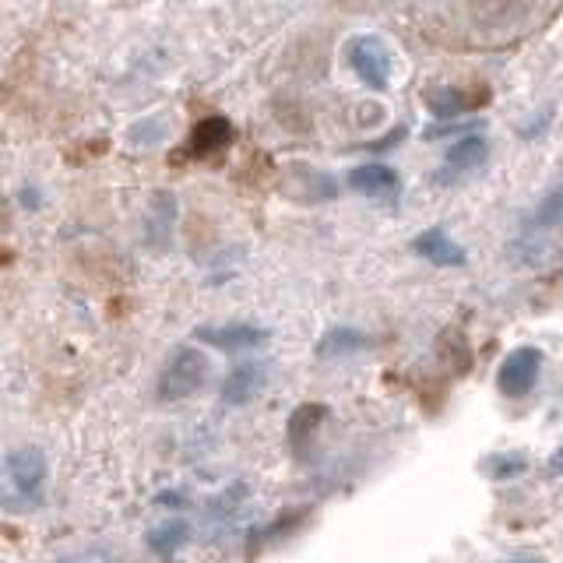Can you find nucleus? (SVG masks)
I'll return each instance as SVG.
<instances>
[{"label":"nucleus","instance_id":"f257e3e1","mask_svg":"<svg viewBox=\"0 0 563 563\" xmlns=\"http://www.w3.org/2000/svg\"><path fill=\"white\" fill-rule=\"evenodd\" d=\"M4 475H8V500L11 504H25V507L43 504L49 465H46V454L40 448H32V444L14 448L4 462Z\"/></svg>","mask_w":563,"mask_h":563},{"label":"nucleus","instance_id":"f03ea898","mask_svg":"<svg viewBox=\"0 0 563 563\" xmlns=\"http://www.w3.org/2000/svg\"><path fill=\"white\" fill-rule=\"evenodd\" d=\"M208 374H211V363H208L205 352L194 349V345H180L166 360L163 374H158V395H163L166 401L190 398L208 384Z\"/></svg>","mask_w":563,"mask_h":563},{"label":"nucleus","instance_id":"7ed1b4c3","mask_svg":"<svg viewBox=\"0 0 563 563\" xmlns=\"http://www.w3.org/2000/svg\"><path fill=\"white\" fill-rule=\"evenodd\" d=\"M545 356L539 345H518L510 349L504 363L497 366V387L504 398H528L536 391V384L542 377Z\"/></svg>","mask_w":563,"mask_h":563},{"label":"nucleus","instance_id":"20e7f679","mask_svg":"<svg viewBox=\"0 0 563 563\" xmlns=\"http://www.w3.org/2000/svg\"><path fill=\"white\" fill-rule=\"evenodd\" d=\"M349 64L352 70L363 78L366 88H387L391 81V49L380 40V35H356V40L349 43Z\"/></svg>","mask_w":563,"mask_h":563},{"label":"nucleus","instance_id":"39448f33","mask_svg":"<svg viewBox=\"0 0 563 563\" xmlns=\"http://www.w3.org/2000/svg\"><path fill=\"white\" fill-rule=\"evenodd\" d=\"M194 339L205 345H216L222 352H246L261 349L268 342V328L251 324V321H229V324H201L194 328Z\"/></svg>","mask_w":563,"mask_h":563},{"label":"nucleus","instance_id":"423d86ee","mask_svg":"<svg viewBox=\"0 0 563 563\" xmlns=\"http://www.w3.org/2000/svg\"><path fill=\"white\" fill-rule=\"evenodd\" d=\"M264 387H268V366L251 360V363H236L229 374L222 377V387H219V398L222 405H233V409H240V405L254 401Z\"/></svg>","mask_w":563,"mask_h":563},{"label":"nucleus","instance_id":"0eeeda50","mask_svg":"<svg viewBox=\"0 0 563 563\" xmlns=\"http://www.w3.org/2000/svg\"><path fill=\"white\" fill-rule=\"evenodd\" d=\"M412 251L422 261L437 264V268H462V264L468 261L465 246L457 243L444 225H430V229H422L419 236H412Z\"/></svg>","mask_w":563,"mask_h":563},{"label":"nucleus","instance_id":"6e6552de","mask_svg":"<svg viewBox=\"0 0 563 563\" xmlns=\"http://www.w3.org/2000/svg\"><path fill=\"white\" fill-rule=\"evenodd\" d=\"M489 158V141L486 134H465L448 145V155H444V173H440V180H457V176H465L472 169H479Z\"/></svg>","mask_w":563,"mask_h":563},{"label":"nucleus","instance_id":"1a4fd4ad","mask_svg":"<svg viewBox=\"0 0 563 563\" xmlns=\"http://www.w3.org/2000/svg\"><path fill=\"white\" fill-rule=\"evenodd\" d=\"M233 137H236V128H233V120L229 117H205L194 123V131H190V141H187V148L190 155H216L222 148L233 145Z\"/></svg>","mask_w":563,"mask_h":563},{"label":"nucleus","instance_id":"9d476101","mask_svg":"<svg viewBox=\"0 0 563 563\" xmlns=\"http://www.w3.org/2000/svg\"><path fill=\"white\" fill-rule=\"evenodd\" d=\"M349 187L356 194H366V198H384V194L398 190V173L384 163H363L349 169Z\"/></svg>","mask_w":563,"mask_h":563},{"label":"nucleus","instance_id":"9b49d317","mask_svg":"<svg viewBox=\"0 0 563 563\" xmlns=\"http://www.w3.org/2000/svg\"><path fill=\"white\" fill-rule=\"evenodd\" d=\"M190 542V525L184 518H166L145 532V545L158 560H173Z\"/></svg>","mask_w":563,"mask_h":563},{"label":"nucleus","instance_id":"f8f14e48","mask_svg":"<svg viewBox=\"0 0 563 563\" xmlns=\"http://www.w3.org/2000/svg\"><path fill=\"white\" fill-rule=\"evenodd\" d=\"M331 416V409L328 405H321V401H310V405H299V409L289 416V427H286V440H289V448L296 451V454H303L307 451V444H310V437L321 430V422Z\"/></svg>","mask_w":563,"mask_h":563},{"label":"nucleus","instance_id":"ddd939ff","mask_svg":"<svg viewBox=\"0 0 563 563\" xmlns=\"http://www.w3.org/2000/svg\"><path fill=\"white\" fill-rule=\"evenodd\" d=\"M296 184H289V194L296 201H331L334 194H339V184H334V176L313 169V166H296L292 169Z\"/></svg>","mask_w":563,"mask_h":563},{"label":"nucleus","instance_id":"4468645a","mask_svg":"<svg viewBox=\"0 0 563 563\" xmlns=\"http://www.w3.org/2000/svg\"><path fill=\"white\" fill-rule=\"evenodd\" d=\"M369 345V334H363L360 328H331L321 342H317V356L321 360H339V356H349V352H360Z\"/></svg>","mask_w":563,"mask_h":563},{"label":"nucleus","instance_id":"2eb2a0df","mask_svg":"<svg viewBox=\"0 0 563 563\" xmlns=\"http://www.w3.org/2000/svg\"><path fill=\"white\" fill-rule=\"evenodd\" d=\"M173 219H176V201H173V194H155L152 211H148V225H145V240H148L152 246L169 243Z\"/></svg>","mask_w":563,"mask_h":563},{"label":"nucleus","instance_id":"dca6fc26","mask_svg":"<svg viewBox=\"0 0 563 563\" xmlns=\"http://www.w3.org/2000/svg\"><path fill=\"white\" fill-rule=\"evenodd\" d=\"M427 106L440 123H448V120L465 117L472 110V96L462 92V88H454V85H444V88H437V92L427 96Z\"/></svg>","mask_w":563,"mask_h":563},{"label":"nucleus","instance_id":"f3484780","mask_svg":"<svg viewBox=\"0 0 563 563\" xmlns=\"http://www.w3.org/2000/svg\"><path fill=\"white\" fill-rule=\"evenodd\" d=\"M560 225H563V187L545 194L542 205L532 211V219H528V229H532V233H542V229H560Z\"/></svg>","mask_w":563,"mask_h":563},{"label":"nucleus","instance_id":"a211bd4d","mask_svg":"<svg viewBox=\"0 0 563 563\" xmlns=\"http://www.w3.org/2000/svg\"><path fill=\"white\" fill-rule=\"evenodd\" d=\"M528 468V457L525 454H515V451H504V454H493L483 462V472L489 475V479H515V475H521Z\"/></svg>","mask_w":563,"mask_h":563},{"label":"nucleus","instance_id":"6ab92c4d","mask_svg":"<svg viewBox=\"0 0 563 563\" xmlns=\"http://www.w3.org/2000/svg\"><path fill=\"white\" fill-rule=\"evenodd\" d=\"M550 123H553V106H542V110H536V117H528V120L521 123L518 134L528 137V141H539L545 131H550Z\"/></svg>","mask_w":563,"mask_h":563},{"label":"nucleus","instance_id":"aec40b11","mask_svg":"<svg viewBox=\"0 0 563 563\" xmlns=\"http://www.w3.org/2000/svg\"><path fill=\"white\" fill-rule=\"evenodd\" d=\"M405 134H409V128H405V123H398V128L395 131H387V134H380L377 141H366V152H387V148H395L398 145V141L405 137Z\"/></svg>","mask_w":563,"mask_h":563},{"label":"nucleus","instance_id":"412c9836","mask_svg":"<svg viewBox=\"0 0 563 563\" xmlns=\"http://www.w3.org/2000/svg\"><path fill=\"white\" fill-rule=\"evenodd\" d=\"M60 563H113L110 556H106V553H81V556H67V560H60Z\"/></svg>","mask_w":563,"mask_h":563},{"label":"nucleus","instance_id":"4be33fe9","mask_svg":"<svg viewBox=\"0 0 563 563\" xmlns=\"http://www.w3.org/2000/svg\"><path fill=\"white\" fill-rule=\"evenodd\" d=\"M550 472H553V475H556V472L563 475V448H556V451L550 454Z\"/></svg>","mask_w":563,"mask_h":563},{"label":"nucleus","instance_id":"5701e85b","mask_svg":"<svg viewBox=\"0 0 563 563\" xmlns=\"http://www.w3.org/2000/svg\"><path fill=\"white\" fill-rule=\"evenodd\" d=\"M504 563H545L539 556H515V560H504Z\"/></svg>","mask_w":563,"mask_h":563}]
</instances>
